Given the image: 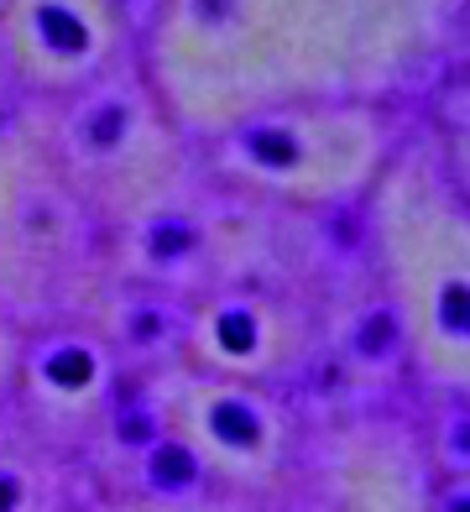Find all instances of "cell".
Instances as JSON below:
<instances>
[{
	"label": "cell",
	"mask_w": 470,
	"mask_h": 512,
	"mask_svg": "<svg viewBox=\"0 0 470 512\" xmlns=\"http://www.w3.org/2000/svg\"><path fill=\"white\" fill-rule=\"evenodd\" d=\"M319 512H429L423 465H413L392 439L366 450H345L340 465L329 460L324 471Z\"/></svg>",
	"instance_id": "2"
},
{
	"label": "cell",
	"mask_w": 470,
	"mask_h": 512,
	"mask_svg": "<svg viewBox=\"0 0 470 512\" xmlns=\"http://www.w3.org/2000/svg\"><path fill=\"white\" fill-rule=\"evenodd\" d=\"M168 424L178 434L183 455L220 481L251 486V481L277 476V465H282L277 413L241 387H220V382L188 387L183 398H173Z\"/></svg>",
	"instance_id": "1"
},
{
	"label": "cell",
	"mask_w": 470,
	"mask_h": 512,
	"mask_svg": "<svg viewBox=\"0 0 470 512\" xmlns=\"http://www.w3.org/2000/svg\"><path fill=\"white\" fill-rule=\"evenodd\" d=\"M434 512H470V476H460V481L450 486V492L439 497V507H434Z\"/></svg>",
	"instance_id": "3"
}]
</instances>
